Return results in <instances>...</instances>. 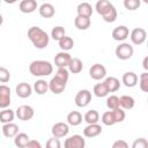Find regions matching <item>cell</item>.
<instances>
[{
	"mask_svg": "<svg viewBox=\"0 0 148 148\" xmlns=\"http://www.w3.org/2000/svg\"><path fill=\"white\" fill-rule=\"evenodd\" d=\"M28 38L32 43V45L36 49H45L49 45L50 37L49 35L39 27H31L28 30Z\"/></svg>",
	"mask_w": 148,
	"mask_h": 148,
	"instance_id": "6da1fadb",
	"label": "cell"
},
{
	"mask_svg": "<svg viewBox=\"0 0 148 148\" xmlns=\"http://www.w3.org/2000/svg\"><path fill=\"white\" fill-rule=\"evenodd\" d=\"M29 72L31 75L38 76V77L47 76L52 74L53 66L50 61H46V60H34L29 65Z\"/></svg>",
	"mask_w": 148,
	"mask_h": 148,
	"instance_id": "7a4b0ae2",
	"label": "cell"
},
{
	"mask_svg": "<svg viewBox=\"0 0 148 148\" xmlns=\"http://www.w3.org/2000/svg\"><path fill=\"white\" fill-rule=\"evenodd\" d=\"M133 53H134V49L130 43H120L116 47V56L120 60L131 59Z\"/></svg>",
	"mask_w": 148,
	"mask_h": 148,
	"instance_id": "3957f363",
	"label": "cell"
},
{
	"mask_svg": "<svg viewBox=\"0 0 148 148\" xmlns=\"http://www.w3.org/2000/svg\"><path fill=\"white\" fill-rule=\"evenodd\" d=\"M65 148H84L86 147V140L83 139L82 135L80 134H74L71 135L65 140L64 143Z\"/></svg>",
	"mask_w": 148,
	"mask_h": 148,
	"instance_id": "277c9868",
	"label": "cell"
},
{
	"mask_svg": "<svg viewBox=\"0 0 148 148\" xmlns=\"http://www.w3.org/2000/svg\"><path fill=\"white\" fill-rule=\"evenodd\" d=\"M66 84H67V81L61 80V79H59L58 76L54 75L51 79V81L49 82V90L51 92L56 94V95H59V94H61L65 90Z\"/></svg>",
	"mask_w": 148,
	"mask_h": 148,
	"instance_id": "5b68a950",
	"label": "cell"
},
{
	"mask_svg": "<svg viewBox=\"0 0 148 148\" xmlns=\"http://www.w3.org/2000/svg\"><path fill=\"white\" fill-rule=\"evenodd\" d=\"M91 101V92L88 89H81L77 91V94L75 95V104L79 108H84L87 106Z\"/></svg>",
	"mask_w": 148,
	"mask_h": 148,
	"instance_id": "8992f818",
	"label": "cell"
},
{
	"mask_svg": "<svg viewBox=\"0 0 148 148\" xmlns=\"http://www.w3.org/2000/svg\"><path fill=\"white\" fill-rule=\"evenodd\" d=\"M130 38L134 45H141L147 38V32L143 28H134L130 34Z\"/></svg>",
	"mask_w": 148,
	"mask_h": 148,
	"instance_id": "52a82bcc",
	"label": "cell"
},
{
	"mask_svg": "<svg viewBox=\"0 0 148 148\" xmlns=\"http://www.w3.org/2000/svg\"><path fill=\"white\" fill-rule=\"evenodd\" d=\"M52 135L53 138H57V139H60V138H64L68 134L69 132V125L67 123H62V121H59V123H56L53 126H52Z\"/></svg>",
	"mask_w": 148,
	"mask_h": 148,
	"instance_id": "ba28073f",
	"label": "cell"
},
{
	"mask_svg": "<svg viewBox=\"0 0 148 148\" xmlns=\"http://www.w3.org/2000/svg\"><path fill=\"white\" fill-rule=\"evenodd\" d=\"M34 114H35V111H34L32 106L27 105V104H23V105L18 106L17 110H16V117L20 120H23V121L30 120L34 117Z\"/></svg>",
	"mask_w": 148,
	"mask_h": 148,
	"instance_id": "9c48e42d",
	"label": "cell"
},
{
	"mask_svg": "<svg viewBox=\"0 0 148 148\" xmlns=\"http://www.w3.org/2000/svg\"><path fill=\"white\" fill-rule=\"evenodd\" d=\"M89 75L91 79L99 81L106 76V68L102 64H95L89 68Z\"/></svg>",
	"mask_w": 148,
	"mask_h": 148,
	"instance_id": "30bf717a",
	"label": "cell"
},
{
	"mask_svg": "<svg viewBox=\"0 0 148 148\" xmlns=\"http://www.w3.org/2000/svg\"><path fill=\"white\" fill-rule=\"evenodd\" d=\"M10 104V89L6 84H0V109H7Z\"/></svg>",
	"mask_w": 148,
	"mask_h": 148,
	"instance_id": "8fae6325",
	"label": "cell"
},
{
	"mask_svg": "<svg viewBox=\"0 0 148 148\" xmlns=\"http://www.w3.org/2000/svg\"><path fill=\"white\" fill-rule=\"evenodd\" d=\"M72 57L68 52H58L54 57V65L58 67V68H67L69 61H71Z\"/></svg>",
	"mask_w": 148,
	"mask_h": 148,
	"instance_id": "7c38bea8",
	"label": "cell"
},
{
	"mask_svg": "<svg viewBox=\"0 0 148 148\" xmlns=\"http://www.w3.org/2000/svg\"><path fill=\"white\" fill-rule=\"evenodd\" d=\"M130 36V30L126 25H118L112 30V38L117 42H123Z\"/></svg>",
	"mask_w": 148,
	"mask_h": 148,
	"instance_id": "4fadbf2b",
	"label": "cell"
},
{
	"mask_svg": "<svg viewBox=\"0 0 148 148\" xmlns=\"http://www.w3.org/2000/svg\"><path fill=\"white\" fill-rule=\"evenodd\" d=\"M15 92L21 98H28L32 94V87L27 82H21L16 86Z\"/></svg>",
	"mask_w": 148,
	"mask_h": 148,
	"instance_id": "5bb4252c",
	"label": "cell"
},
{
	"mask_svg": "<svg viewBox=\"0 0 148 148\" xmlns=\"http://www.w3.org/2000/svg\"><path fill=\"white\" fill-rule=\"evenodd\" d=\"M18 8L24 14L34 13L37 9V1L36 0H22L18 5Z\"/></svg>",
	"mask_w": 148,
	"mask_h": 148,
	"instance_id": "9a60e30c",
	"label": "cell"
},
{
	"mask_svg": "<svg viewBox=\"0 0 148 148\" xmlns=\"http://www.w3.org/2000/svg\"><path fill=\"white\" fill-rule=\"evenodd\" d=\"M38 12H39V15L44 18H51L56 14V9H54L53 5H51L49 2H45V3L40 5Z\"/></svg>",
	"mask_w": 148,
	"mask_h": 148,
	"instance_id": "2e32d148",
	"label": "cell"
},
{
	"mask_svg": "<svg viewBox=\"0 0 148 148\" xmlns=\"http://www.w3.org/2000/svg\"><path fill=\"white\" fill-rule=\"evenodd\" d=\"M138 75L134 73V72H126L123 74V77H121V81L127 87V88H133L136 86L138 83Z\"/></svg>",
	"mask_w": 148,
	"mask_h": 148,
	"instance_id": "e0dca14e",
	"label": "cell"
},
{
	"mask_svg": "<svg viewBox=\"0 0 148 148\" xmlns=\"http://www.w3.org/2000/svg\"><path fill=\"white\" fill-rule=\"evenodd\" d=\"M76 13H77V16L90 18V16L92 14V7L89 2H81L76 7Z\"/></svg>",
	"mask_w": 148,
	"mask_h": 148,
	"instance_id": "ac0fdd59",
	"label": "cell"
},
{
	"mask_svg": "<svg viewBox=\"0 0 148 148\" xmlns=\"http://www.w3.org/2000/svg\"><path fill=\"white\" fill-rule=\"evenodd\" d=\"M101 133H102V126L98 124L88 125L83 130V135L86 138H95V136H98Z\"/></svg>",
	"mask_w": 148,
	"mask_h": 148,
	"instance_id": "d6986e66",
	"label": "cell"
},
{
	"mask_svg": "<svg viewBox=\"0 0 148 148\" xmlns=\"http://www.w3.org/2000/svg\"><path fill=\"white\" fill-rule=\"evenodd\" d=\"M103 83L105 84V87H106V89H108L109 92H116V91H118L119 88H120V81H119L117 77H114V76H109V77H106V79L103 81Z\"/></svg>",
	"mask_w": 148,
	"mask_h": 148,
	"instance_id": "ffe728a7",
	"label": "cell"
},
{
	"mask_svg": "<svg viewBox=\"0 0 148 148\" xmlns=\"http://www.w3.org/2000/svg\"><path fill=\"white\" fill-rule=\"evenodd\" d=\"M2 134L6 138H15L16 134L18 133V126L14 123H8V124H3L2 128Z\"/></svg>",
	"mask_w": 148,
	"mask_h": 148,
	"instance_id": "44dd1931",
	"label": "cell"
},
{
	"mask_svg": "<svg viewBox=\"0 0 148 148\" xmlns=\"http://www.w3.org/2000/svg\"><path fill=\"white\" fill-rule=\"evenodd\" d=\"M30 141V138L27 133H23V132H18L16 134V136L14 138V145L17 147V148H27L28 143Z\"/></svg>",
	"mask_w": 148,
	"mask_h": 148,
	"instance_id": "7402d4cb",
	"label": "cell"
},
{
	"mask_svg": "<svg viewBox=\"0 0 148 148\" xmlns=\"http://www.w3.org/2000/svg\"><path fill=\"white\" fill-rule=\"evenodd\" d=\"M83 120L81 112L79 111H71L67 114V124L71 126H79Z\"/></svg>",
	"mask_w": 148,
	"mask_h": 148,
	"instance_id": "603a6c76",
	"label": "cell"
},
{
	"mask_svg": "<svg viewBox=\"0 0 148 148\" xmlns=\"http://www.w3.org/2000/svg\"><path fill=\"white\" fill-rule=\"evenodd\" d=\"M134 104H135V101L130 95H123L119 97V105L123 110H131L134 108Z\"/></svg>",
	"mask_w": 148,
	"mask_h": 148,
	"instance_id": "cb8c5ba5",
	"label": "cell"
},
{
	"mask_svg": "<svg viewBox=\"0 0 148 148\" xmlns=\"http://www.w3.org/2000/svg\"><path fill=\"white\" fill-rule=\"evenodd\" d=\"M111 7H112V3H111L109 0H98V1L96 2V5H95L96 12H97L101 16H104Z\"/></svg>",
	"mask_w": 148,
	"mask_h": 148,
	"instance_id": "d4e9b609",
	"label": "cell"
},
{
	"mask_svg": "<svg viewBox=\"0 0 148 148\" xmlns=\"http://www.w3.org/2000/svg\"><path fill=\"white\" fill-rule=\"evenodd\" d=\"M67 67H68V72H71L73 74H79V73H81V71L83 68V64H82L81 59L72 58Z\"/></svg>",
	"mask_w": 148,
	"mask_h": 148,
	"instance_id": "484cf974",
	"label": "cell"
},
{
	"mask_svg": "<svg viewBox=\"0 0 148 148\" xmlns=\"http://www.w3.org/2000/svg\"><path fill=\"white\" fill-rule=\"evenodd\" d=\"M83 119H84V121H86L88 125L97 124L98 120H99V113H98V111L91 109V110H89V111H87V112L84 113Z\"/></svg>",
	"mask_w": 148,
	"mask_h": 148,
	"instance_id": "4316f807",
	"label": "cell"
},
{
	"mask_svg": "<svg viewBox=\"0 0 148 148\" xmlns=\"http://www.w3.org/2000/svg\"><path fill=\"white\" fill-rule=\"evenodd\" d=\"M15 118V113L12 109H2L0 111V121L2 124H8V123H13Z\"/></svg>",
	"mask_w": 148,
	"mask_h": 148,
	"instance_id": "83f0119b",
	"label": "cell"
},
{
	"mask_svg": "<svg viewBox=\"0 0 148 148\" xmlns=\"http://www.w3.org/2000/svg\"><path fill=\"white\" fill-rule=\"evenodd\" d=\"M34 90H35V92L36 94H38V95H44V94H46L47 92V90H49V82H46L45 80H37L35 83H34V88H32Z\"/></svg>",
	"mask_w": 148,
	"mask_h": 148,
	"instance_id": "f1b7e54d",
	"label": "cell"
},
{
	"mask_svg": "<svg viewBox=\"0 0 148 148\" xmlns=\"http://www.w3.org/2000/svg\"><path fill=\"white\" fill-rule=\"evenodd\" d=\"M58 43H59V47H60L64 52H67V51L72 50L73 46H74V40H73V38L69 37V36H66V35H65Z\"/></svg>",
	"mask_w": 148,
	"mask_h": 148,
	"instance_id": "f546056e",
	"label": "cell"
},
{
	"mask_svg": "<svg viewBox=\"0 0 148 148\" xmlns=\"http://www.w3.org/2000/svg\"><path fill=\"white\" fill-rule=\"evenodd\" d=\"M74 24H75V27H76L79 30H87V29L90 27L91 21H90V18H87V17L76 16L75 20H74Z\"/></svg>",
	"mask_w": 148,
	"mask_h": 148,
	"instance_id": "4dcf8cb0",
	"label": "cell"
},
{
	"mask_svg": "<svg viewBox=\"0 0 148 148\" xmlns=\"http://www.w3.org/2000/svg\"><path fill=\"white\" fill-rule=\"evenodd\" d=\"M92 92H94V95H95L96 97H105V96L109 94V91H108V89H106V87H105V84H104L103 82L96 83V84L94 86Z\"/></svg>",
	"mask_w": 148,
	"mask_h": 148,
	"instance_id": "1f68e13d",
	"label": "cell"
},
{
	"mask_svg": "<svg viewBox=\"0 0 148 148\" xmlns=\"http://www.w3.org/2000/svg\"><path fill=\"white\" fill-rule=\"evenodd\" d=\"M65 36V28L61 27V25H57L52 29L51 31V37L54 39V40H60L62 37Z\"/></svg>",
	"mask_w": 148,
	"mask_h": 148,
	"instance_id": "d6a6232c",
	"label": "cell"
},
{
	"mask_svg": "<svg viewBox=\"0 0 148 148\" xmlns=\"http://www.w3.org/2000/svg\"><path fill=\"white\" fill-rule=\"evenodd\" d=\"M106 106L110 109V111L120 108V105H119V97L116 96V95L109 96V97L106 98Z\"/></svg>",
	"mask_w": 148,
	"mask_h": 148,
	"instance_id": "836d02e7",
	"label": "cell"
},
{
	"mask_svg": "<svg viewBox=\"0 0 148 148\" xmlns=\"http://www.w3.org/2000/svg\"><path fill=\"white\" fill-rule=\"evenodd\" d=\"M102 17H103V20H104L105 22H108V23L114 22V21L117 20V9H116V7L112 5V7L108 10V13H106L104 16H102Z\"/></svg>",
	"mask_w": 148,
	"mask_h": 148,
	"instance_id": "e575fe53",
	"label": "cell"
},
{
	"mask_svg": "<svg viewBox=\"0 0 148 148\" xmlns=\"http://www.w3.org/2000/svg\"><path fill=\"white\" fill-rule=\"evenodd\" d=\"M102 123L106 126H112L116 124L114 121V118H113V114L111 111H105L103 114H102Z\"/></svg>",
	"mask_w": 148,
	"mask_h": 148,
	"instance_id": "d590c367",
	"label": "cell"
},
{
	"mask_svg": "<svg viewBox=\"0 0 148 148\" xmlns=\"http://www.w3.org/2000/svg\"><path fill=\"white\" fill-rule=\"evenodd\" d=\"M139 87L143 92H148V73L143 72L140 75V82H139Z\"/></svg>",
	"mask_w": 148,
	"mask_h": 148,
	"instance_id": "8d00e7d4",
	"label": "cell"
},
{
	"mask_svg": "<svg viewBox=\"0 0 148 148\" xmlns=\"http://www.w3.org/2000/svg\"><path fill=\"white\" fill-rule=\"evenodd\" d=\"M111 112H112V114H113V118H114V121H116V123H121V121H124V119H125V117H126V113H125V111H124L121 108H118V109H116V110H111Z\"/></svg>",
	"mask_w": 148,
	"mask_h": 148,
	"instance_id": "74e56055",
	"label": "cell"
},
{
	"mask_svg": "<svg viewBox=\"0 0 148 148\" xmlns=\"http://www.w3.org/2000/svg\"><path fill=\"white\" fill-rule=\"evenodd\" d=\"M140 0H124V6L128 10H135L140 7Z\"/></svg>",
	"mask_w": 148,
	"mask_h": 148,
	"instance_id": "f35d334b",
	"label": "cell"
},
{
	"mask_svg": "<svg viewBox=\"0 0 148 148\" xmlns=\"http://www.w3.org/2000/svg\"><path fill=\"white\" fill-rule=\"evenodd\" d=\"M10 80V73L6 67L0 66V82L1 83H7Z\"/></svg>",
	"mask_w": 148,
	"mask_h": 148,
	"instance_id": "ab89813d",
	"label": "cell"
},
{
	"mask_svg": "<svg viewBox=\"0 0 148 148\" xmlns=\"http://www.w3.org/2000/svg\"><path fill=\"white\" fill-rule=\"evenodd\" d=\"M132 148H148V141L145 138L135 139L132 143Z\"/></svg>",
	"mask_w": 148,
	"mask_h": 148,
	"instance_id": "60d3db41",
	"label": "cell"
},
{
	"mask_svg": "<svg viewBox=\"0 0 148 148\" xmlns=\"http://www.w3.org/2000/svg\"><path fill=\"white\" fill-rule=\"evenodd\" d=\"M45 148H61V143L59 141V139L57 138H51L46 141V145H45Z\"/></svg>",
	"mask_w": 148,
	"mask_h": 148,
	"instance_id": "b9f144b4",
	"label": "cell"
},
{
	"mask_svg": "<svg viewBox=\"0 0 148 148\" xmlns=\"http://www.w3.org/2000/svg\"><path fill=\"white\" fill-rule=\"evenodd\" d=\"M56 76H58L61 80L68 81V79H69V72H68L67 68H58V71L56 73Z\"/></svg>",
	"mask_w": 148,
	"mask_h": 148,
	"instance_id": "7bdbcfd3",
	"label": "cell"
},
{
	"mask_svg": "<svg viewBox=\"0 0 148 148\" xmlns=\"http://www.w3.org/2000/svg\"><path fill=\"white\" fill-rule=\"evenodd\" d=\"M111 148H130V147H128V143L125 140H117V141L113 142Z\"/></svg>",
	"mask_w": 148,
	"mask_h": 148,
	"instance_id": "ee69618b",
	"label": "cell"
},
{
	"mask_svg": "<svg viewBox=\"0 0 148 148\" xmlns=\"http://www.w3.org/2000/svg\"><path fill=\"white\" fill-rule=\"evenodd\" d=\"M27 148H43V147H42V145H40L39 141H37V140H30L29 143H28V146H27Z\"/></svg>",
	"mask_w": 148,
	"mask_h": 148,
	"instance_id": "f6af8a7d",
	"label": "cell"
},
{
	"mask_svg": "<svg viewBox=\"0 0 148 148\" xmlns=\"http://www.w3.org/2000/svg\"><path fill=\"white\" fill-rule=\"evenodd\" d=\"M142 66H143L145 71H148V57H145V58H143V61H142Z\"/></svg>",
	"mask_w": 148,
	"mask_h": 148,
	"instance_id": "bcb514c9",
	"label": "cell"
},
{
	"mask_svg": "<svg viewBox=\"0 0 148 148\" xmlns=\"http://www.w3.org/2000/svg\"><path fill=\"white\" fill-rule=\"evenodd\" d=\"M2 23H3V17H2V15L0 14V25H1Z\"/></svg>",
	"mask_w": 148,
	"mask_h": 148,
	"instance_id": "7dc6e473",
	"label": "cell"
},
{
	"mask_svg": "<svg viewBox=\"0 0 148 148\" xmlns=\"http://www.w3.org/2000/svg\"><path fill=\"white\" fill-rule=\"evenodd\" d=\"M0 5H1V0H0Z\"/></svg>",
	"mask_w": 148,
	"mask_h": 148,
	"instance_id": "c3c4849f",
	"label": "cell"
}]
</instances>
